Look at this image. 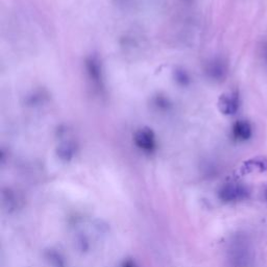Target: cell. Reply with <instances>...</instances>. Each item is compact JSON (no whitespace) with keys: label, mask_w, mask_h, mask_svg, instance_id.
<instances>
[{"label":"cell","mask_w":267,"mask_h":267,"mask_svg":"<svg viewBox=\"0 0 267 267\" xmlns=\"http://www.w3.org/2000/svg\"><path fill=\"white\" fill-rule=\"evenodd\" d=\"M218 109L224 115H233L237 112L239 106L238 93H225L218 98Z\"/></svg>","instance_id":"3957f363"},{"label":"cell","mask_w":267,"mask_h":267,"mask_svg":"<svg viewBox=\"0 0 267 267\" xmlns=\"http://www.w3.org/2000/svg\"><path fill=\"white\" fill-rule=\"evenodd\" d=\"M233 136L237 141H247L252 137V126L247 120H238L233 126Z\"/></svg>","instance_id":"5b68a950"},{"label":"cell","mask_w":267,"mask_h":267,"mask_svg":"<svg viewBox=\"0 0 267 267\" xmlns=\"http://www.w3.org/2000/svg\"><path fill=\"white\" fill-rule=\"evenodd\" d=\"M265 197H266V199H267V190H266V192H265Z\"/></svg>","instance_id":"8fae6325"},{"label":"cell","mask_w":267,"mask_h":267,"mask_svg":"<svg viewBox=\"0 0 267 267\" xmlns=\"http://www.w3.org/2000/svg\"><path fill=\"white\" fill-rule=\"evenodd\" d=\"M136 145L144 151H152L155 148V137L150 128L144 127L139 129L134 137Z\"/></svg>","instance_id":"7a4b0ae2"},{"label":"cell","mask_w":267,"mask_h":267,"mask_svg":"<svg viewBox=\"0 0 267 267\" xmlns=\"http://www.w3.org/2000/svg\"><path fill=\"white\" fill-rule=\"evenodd\" d=\"M45 259L51 267H66V260L57 250H48L45 252Z\"/></svg>","instance_id":"8992f818"},{"label":"cell","mask_w":267,"mask_h":267,"mask_svg":"<svg viewBox=\"0 0 267 267\" xmlns=\"http://www.w3.org/2000/svg\"><path fill=\"white\" fill-rule=\"evenodd\" d=\"M88 70L89 73L91 75V77L94 79V81H99L100 79V69H99V65L97 64V62H95L94 60H91L88 62Z\"/></svg>","instance_id":"ba28073f"},{"label":"cell","mask_w":267,"mask_h":267,"mask_svg":"<svg viewBox=\"0 0 267 267\" xmlns=\"http://www.w3.org/2000/svg\"><path fill=\"white\" fill-rule=\"evenodd\" d=\"M74 154H75V146L70 142H66L60 145L58 148L59 158L65 162L70 161V160L74 157Z\"/></svg>","instance_id":"52a82bcc"},{"label":"cell","mask_w":267,"mask_h":267,"mask_svg":"<svg viewBox=\"0 0 267 267\" xmlns=\"http://www.w3.org/2000/svg\"><path fill=\"white\" fill-rule=\"evenodd\" d=\"M250 191L248 187L241 184L230 183L225 185L219 190L218 196L224 203H233L244 199L249 196Z\"/></svg>","instance_id":"6da1fadb"},{"label":"cell","mask_w":267,"mask_h":267,"mask_svg":"<svg viewBox=\"0 0 267 267\" xmlns=\"http://www.w3.org/2000/svg\"><path fill=\"white\" fill-rule=\"evenodd\" d=\"M267 171V157H256L252 158L243 163L240 168L241 174H250L254 172H265Z\"/></svg>","instance_id":"277c9868"},{"label":"cell","mask_w":267,"mask_h":267,"mask_svg":"<svg viewBox=\"0 0 267 267\" xmlns=\"http://www.w3.org/2000/svg\"><path fill=\"white\" fill-rule=\"evenodd\" d=\"M210 73L214 76V77H221L222 75H224V73H225V69H224V67L220 65V64H214L213 65L212 67H211V69H210Z\"/></svg>","instance_id":"9c48e42d"},{"label":"cell","mask_w":267,"mask_h":267,"mask_svg":"<svg viewBox=\"0 0 267 267\" xmlns=\"http://www.w3.org/2000/svg\"><path fill=\"white\" fill-rule=\"evenodd\" d=\"M122 267H137V266H136L135 262H134L132 260H130V259H128V260H125L123 262Z\"/></svg>","instance_id":"30bf717a"}]
</instances>
